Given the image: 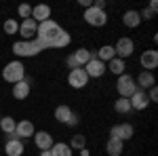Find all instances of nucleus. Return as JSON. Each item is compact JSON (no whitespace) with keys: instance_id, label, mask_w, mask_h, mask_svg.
<instances>
[{"instance_id":"nucleus-1","label":"nucleus","mask_w":158,"mask_h":156,"mask_svg":"<svg viewBox=\"0 0 158 156\" xmlns=\"http://www.w3.org/2000/svg\"><path fill=\"white\" fill-rule=\"evenodd\" d=\"M61 27L57 21H53V19H47V21H42V23H38V30H36V38L40 40V44H42V48H49L51 42L57 38V34H59Z\"/></svg>"},{"instance_id":"nucleus-2","label":"nucleus","mask_w":158,"mask_h":156,"mask_svg":"<svg viewBox=\"0 0 158 156\" xmlns=\"http://www.w3.org/2000/svg\"><path fill=\"white\" fill-rule=\"evenodd\" d=\"M2 78L11 84H17L25 80V68L21 61H9L4 68H2Z\"/></svg>"},{"instance_id":"nucleus-3","label":"nucleus","mask_w":158,"mask_h":156,"mask_svg":"<svg viewBox=\"0 0 158 156\" xmlns=\"http://www.w3.org/2000/svg\"><path fill=\"white\" fill-rule=\"evenodd\" d=\"M116 91H118V95H120V97L129 99V97H131L135 91H137L135 78L131 76V74H122V76H118V82H116Z\"/></svg>"},{"instance_id":"nucleus-4","label":"nucleus","mask_w":158,"mask_h":156,"mask_svg":"<svg viewBox=\"0 0 158 156\" xmlns=\"http://www.w3.org/2000/svg\"><path fill=\"white\" fill-rule=\"evenodd\" d=\"M82 17H85L86 23L93 25V27H103V25L108 23V15H106V11H99V9H95V6L85 9Z\"/></svg>"},{"instance_id":"nucleus-5","label":"nucleus","mask_w":158,"mask_h":156,"mask_svg":"<svg viewBox=\"0 0 158 156\" xmlns=\"http://www.w3.org/2000/svg\"><path fill=\"white\" fill-rule=\"evenodd\" d=\"M133 51H135V42L131 40L129 36H122L116 40V44H114V53H116V57L118 59H127V57H131L133 55Z\"/></svg>"},{"instance_id":"nucleus-6","label":"nucleus","mask_w":158,"mask_h":156,"mask_svg":"<svg viewBox=\"0 0 158 156\" xmlns=\"http://www.w3.org/2000/svg\"><path fill=\"white\" fill-rule=\"evenodd\" d=\"M68 84L72 89H85L89 84V76H86L85 68H76V70H70L68 74Z\"/></svg>"},{"instance_id":"nucleus-7","label":"nucleus","mask_w":158,"mask_h":156,"mask_svg":"<svg viewBox=\"0 0 158 156\" xmlns=\"http://www.w3.org/2000/svg\"><path fill=\"white\" fill-rule=\"evenodd\" d=\"M139 63H141V68L146 70V72H154L158 68V51L156 48H148L141 53V57H139Z\"/></svg>"},{"instance_id":"nucleus-8","label":"nucleus","mask_w":158,"mask_h":156,"mask_svg":"<svg viewBox=\"0 0 158 156\" xmlns=\"http://www.w3.org/2000/svg\"><path fill=\"white\" fill-rule=\"evenodd\" d=\"M133 124H129V122H120V124H114L112 129H110V137H116V139H120V141H127V139H131L133 137Z\"/></svg>"},{"instance_id":"nucleus-9","label":"nucleus","mask_w":158,"mask_h":156,"mask_svg":"<svg viewBox=\"0 0 158 156\" xmlns=\"http://www.w3.org/2000/svg\"><path fill=\"white\" fill-rule=\"evenodd\" d=\"M85 72H86L89 78H101L103 74L108 72V68H106V63H103V61H99L97 57H93V59L85 65Z\"/></svg>"},{"instance_id":"nucleus-10","label":"nucleus","mask_w":158,"mask_h":156,"mask_svg":"<svg viewBox=\"0 0 158 156\" xmlns=\"http://www.w3.org/2000/svg\"><path fill=\"white\" fill-rule=\"evenodd\" d=\"M36 30H38V23L30 17V19H23L19 23V32L17 34H21L23 40H32V38H36Z\"/></svg>"},{"instance_id":"nucleus-11","label":"nucleus","mask_w":158,"mask_h":156,"mask_svg":"<svg viewBox=\"0 0 158 156\" xmlns=\"http://www.w3.org/2000/svg\"><path fill=\"white\" fill-rule=\"evenodd\" d=\"M34 122H30V120H19L17 122V127H15V135L13 137H17V139H25V137H34Z\"/></svg>"},{"instance_id":"nucleus-12","label":"nucleus","mask_w":158,"mask_h":156,"mask_svg":"<svg viewBox=\"0 0 158 156\" xmlns=\"http://www.w3.org/2000/svg\"><path fill=\"white\" fill-rule=\"evenodd\" d=\"M129 101H131V108L137 110V112H141V110H146L150 106V99H148L146 91H141V89H137L133 95L129 97Z\"/></svg>"},{"instance_id":"nucleus-13","label":"nucleus","mask_w":158,"mask_h":156,"mask_svg":"<svg viewBox=\"0 0 158 156\" xmlns=\"http://www.w3.org/2000/svg\"><path fill=\"white\" fill-rule=\"evenodd\" d=\"M34 144L38 150H51V145L55 141H53V135L49 131H36L34 133Z\"/></svg>"},{"instance_id":"nucleus-14","label":"nucleus","mask_w":158,"mask_h":156,"mask_svg":"<svg viewBox=\"0 0 158 156\" xmlns=\"http://www.w3.org/2000/svg\"><path fill=\"white\" fill-rule=\"evenodd\" d=\"M23 152H25L23 141L17 139V137H9V141H6V145H4V154L6 156H21Z\"/></svg>"},{"instance_id":"nucleus-15","label":"nucleus","mask_w":158,"mask_h":156,"mask_svg":"<svg viewBox=\"0 0 158 156\" xmlns=\"http://www.w3.org/2000/svg\"><path fill=\"white\" fill-rule=\"evenodd\" d=\"M32 19L36 23H42V21L51 19V6L49 4H36V6H32Z\"/></svg>"},{"instance_id":"nucleus-16","label":"nucleus","mask_w":158,"mask_h":156,"mask_svg":"<svg viewBox=\"0 0 158 156\" xmlns=\"http://www.w3.org/2000/svg\"><path fill=\"white\" fill-rule=\"evenodd\" d=\"M135 84H137V89L146 91V89H150V86L156 84V76H154V72H146V70H143V72L135 78Z\"/></svg>"},{"instance_id":"nucleus-17","label":"nucleus","mask_w":158,"mask_h":156,"mask_svg":"<svg viewBox=\"0 0 158 156\" xmlns=\"http://www.w3.org/2000/svg\"><path fill=\"white\" fill-rule=\"evenodd\" d=\"M30 91H32V84H30V80H21V82L13 84V97L15 99H27V95H30Z\"/></svg>"},{"instance_id":"nucleus-18","label":"nucleus","mask_w":158,"mask_h":156,"mask_svg":"<svg viewBox=\"0 0 158 156\" xmlns=\"http://www.w3.org/2000/svg\"><path fill=\"white\" fill-rule=\"evenodd\" d=\"M72 55H74V59H76V63H78L80 68H85L86 63L95 57V53H93V51H89V48H85V47L78 48V51H74Z\"/></svg>"},{"instance_id":"nucleus-19","label":"nucleus","mask_w":158,"mask_h":156,"mask_svg":"<svg viewBox=\"0 0 158 156\" xmlns=\"http://www.w3.org/2000/svg\"><path fill=\"white\" fill-rule=\"evenodd\" d=\"M15 127H17V120L13 118V116H2L0 118V131L4 133V135L13 137L15 135Z\"/></svg>"},{"instance_id":"nucleus-20","label":"nucleus","mask_w":158,"mask_h":156,"mask_svg":"<svg viewBox=\"0 0 158 156\" xmlns=\"http://www.w3.org/2000/svg\"><path fill=\"white\" fill-rule=\"evenodd\" d=\"M122 148H124V141L116 139V137H110L108 144H106V152L110 156H120L122 154Z\"/></svg>"},{"instance_id":"nucleus-21","label":"nucleus","mask_w":158,"mask_h":156,"mask_svg":"<svg viewBox=\"0 0 158 156\" xmlns=\"http://www.w3.org/2000/svg\"><path fill=\"white\" fill-rule=\"evenodd\" d=\"M70 42H72V36H70L65 30H61L59 34H57V38L51 42L49 48H65V47H70Z\"/></svg>"},{"instance_id":"nucleus-22","label":"nucleus","mask_w":158,"mask_h":156,"mask_svg":"<svg viewBox=\"0 0 158 156\" xmlns=\"http://www.w3.org/2000/svg\"><path fill=\"white\" fill-rule=\"evenodd\" d=\"M95 57H97L99 61H103V63L112 61L114 57H116V53H114V47H112V44H103V47H101L97 53H95Z\"/></svg>"},{"instance_id":"nucleus-23","label":"nucleus","mask_w":158,"mask_h":156,"mask_svg":"<svg viewBox=\"0 0 158 156\" xmlns=\"http://www.w3.org/2000/svg\"><path fill=\"white\" fill-rule=\"evenodd\" d=\"M122 23L127 27H137L141 23V17H139V11H127L122 15Z\"/></svg>"},{"instance_id":"nucleus-24","label":"nucleus","mask_w":158,"mask_h":156,"mask_svg":"<svg viewBox=\"0 0 158 156\" xmlns=\"http://www.w3.org/2000/svg\"><path fill=\"white\" fill-rule=\"evenodd\" d=\"M106 68H108L112 74H116V76H122V74H124V68H127V63H124L122 59H118V57H114L112 61H108V63H106Z\"/></svg>"},{"instance_id":"nucleus-25","label":"nucleus","mask_w":158,"mask_h":156,"mask_svg":"<svg viewBox=\"0 0 158 156\" xmlns=\"http://www.w3.org/2000/svg\"><path fill=\"white\" fill-rule=\"evenodd\" d=\"M51 154H53V156H74V152H72V148H70L68 144L59 141V144L51 145Z\"/></svg>"},{"instance_id":"nucleus-26","label":"nucleus","mask_w":158,"mask_h":156,"mask_svg":"<svg viewBox=\"0 0 158 156\" xmlns=\"http://www.w3.org/2000/svg\"><path fill=\"white\" fill-rule=\"evenodd\" d=\"M114 112H116V114H129V112H133L131 101L124 99V97H118V99L114 101Z\"/></svg>"},{"instance_id":"nucleus-27","label":"nucleus","mask_w":158,"mask_h":156,"mask_svg":"<svg viewBox=\"0 0 158 156\" xmlns=\"http://www.w3.org/2000/svg\"><path fill=\"white\" fill-rule=\"evenodd\" d=\"M25 42H27V57H36V55H40V53L44 51L38 38H32V40H25Z\"/></svg>"},{"instance_id":"nucleus-28","label":"nucleus","mask_w":158,"mask_h":156,"mask_svg":"<svg viewBox=\"0 0 158 156\" xmlns=\"http://www.w3.org/2000/svg\"><path fill=\"white\" fill-rule=\"evenodd\" d=\"M70 114H72V108H70V106H57V108H55V120H59L63 124L68 122Z\"/></svg>"},{"instance_id":"nucleus-29","label":"nucleus","mask_w":158,"mask_h":156,"mask_svg":"<svg viewBox=\"0 0 158 156\" xmlns=\"http://www.w3.org/2000/svg\"><path fill=\"white\" fill-rule=\"evenodd\" d=\"M68 145H70L72 150H82V148H86V137L80 135V133H76V135H72V141Z\"/></svg>"},{"instance_id":"nucleus-30","label":"nucleus","mask_w":158,"mask_h":156,"mask_svg":"<svg viewBox=\"0 0 158 156\" xmlns=\"http://www.w3.org/2000/svg\"><path fill=\"white\" fill-rule=\"evenodd\" d=\"M13 53H15L17 57H27V42H25V40L13 42Z\"/></svg>"},{"instance_id":"nucleus-31","label":"nucleus","mask_w":158,"mask_h":156,"mask_svg":"<svg viewBox=\"0 0 158 156\" xmlns=\"http://www.w3.org/2000/svg\"><path fill=\"white\" fill-rule=\"evenodd\" d=\"M2 27H4V34H9V36H13V34H17V32H19V23H17L15 19H6Z\"/></svg>"},{"instance_id":"nucleus-32","label":"nucleus","mask_w":158,"mask_h":156,"mask_svg":"<svg viewBox=\"0 0 158 156\" xmlns=\"http://www.w3.org/2000/svg\"><path fill=\"white\" fill-rule=\"evenodd\" d=\"M17 13H19V17L30 19V17H32V6H30V4H19V6H17Z\"/></svg>"},{"instance_id":"nucleus-33","label":"nucleus","mask_w":158,"mask_h":156,"mask_svg":"<svg viewBox=\"0 0 158 156\" xmlns=\"http://www.w3.org/2000/svg\"><path fill=\"white\" fill-rule=\"evenodd\" d=\"M148 99H150V103H154V101H158V89H156V84H154V86H150V89H148Z\"/></svg>"},{"instance_id":"nucleus-34","label":"nucleus","mask_w":158,"mask_h":156,"mask_svg":"<svg viewBox=\"0 0 158 156\" xmlns=\"http://www.w3.org/2000/svg\"><path fill=\"white\" fill-rule=\"evenodd\" d=\"M154 15H156V13L150 11V9H143V11H139V17H141V21H143V19H146V21L154 19Z\"/></svg>"},{"instance_id":"nucleus-35","label":"nucleus","mask_w":158,"mask_h":156,"mask_svg":"<svg viewBox=\"0 0 158 156\" xmlns=\"http://www.w3.org/2000/svg\"><path fill=\"white\" fill-rule=\"evenodd\" d=\"M65 65H68L70 70H76V68H80V65L76 63V59H74V55H72V53H70V55L65 57Z\"/></svg>"},{"instance_id":"nucleus-36","label":"nucleus","mask_w":158,"mask_h":156,"mask_svg":"<svg viewBox=\"0 0 158 156\" xmlns=\"http://www.w3.org/2000/svg\"><path fill=\"white\" fill-rule=\"evenodd\" d=\"M78 122H80V116H78L76 112H72V114H70V118H68V122H65V124H68V127H76Z\"/></svg>"},{"instance_id":"nucleus-37","label":"nucleus","mask_w":158,"mask_h":156,"mask_svg":"<svg viewBox=\"0 0 158 156\" xmlns=\"http://www.w3.org/2000/svg\"><path fill=\"white\" fill-rule=\"evenodd\" d=\"M93 6L99 9V11H103V9H106V0H95V2H93Z\"/></svg>"},{"instance_id":"nucleus-38","label":"nucleus","mask_w":158,"mask_h":156,"mask_svg":"<svg viewBox=\"0 0 158 156\" xmlns=\"http://www.w3.org/2000/svg\"><path fill=\"white\" fill-rule=\"evenodd\" d=\"M148 9H150V11H154V13H156V11H158V0H150V4H148Z\"/></svg>"},{"instance_id":"nucleus-39","label":"nucleus","mask_w":158,"mask_h":156,"mask_svg":"<svg viewBox=\"0 0 158 156\" xmlns=\"http://www.w3.org/2000/svg\"><path fill=\"white\" fill-rule=\"evenodd\" d=\"M78 4H80V6H85V9H91V6H93V2H91V0H78Z\"/></svg>"},{"instance_id":"nucleus-40","label":"nucleus","mask_w":158,"mask_h":156,"mask_svg":"<svg viewBox=\"0 0 158 156\" xmlns=\"http://www.w3.org/2000/svg\"><path fill=\"white\" fill-rule=\"evenodd\" d=\"M40 156H53V154H51V150H40Z\"/></svg>"},{"instance_id":"nucleus-41","label":"nucleus","mask_w":158,"mask_h":156,"mask_svg":"<svg viewBox=\"0 0 158 156\" xmlns=\"http://www.w3.org/2000/svg\"><path fill=\"white\" fill-rule=\"evenodd\" d=\"M80 156H89V150H86V148H82V150H80Z\"/></svg>"},{"instance_id":"nucleus-42","label":"nucleus","mask_w":158,"mask_h":156,"mask_svg":"<svg viewBox=\"0 0 158 156\" xmlns=\"http://www.w3.org/2000/svg\"><path fill=\"white\" fill-rule=\"evenodd\" d=\"M0 118H2V114H0Z\"/></svg>"}]
</instances>
